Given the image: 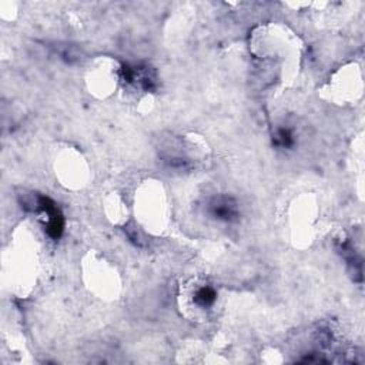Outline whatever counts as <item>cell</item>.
Wrapping results in <instances>:
<instances>
[{
    "label": "cell",
    "mask_w": 365,
    "mask_h": 365,
    "mask_svg": "<svg viewBox=\"0 0 365 365\" xmlns=\"http://www.w3.org/2000/svg\"><path fill=\"white\" fill-rule=\"evenodd\" d=\"M36 208L43 215L46 234L54 241L60 240L66 228V220L58 204L48 195L40 194L36 198Z\"/></svg>",
    "instance_id": "3"
},
{
    "label": "cell",
    "mask_w": 365,
    "mask_h": 365,
    "mask_svg": "<svg viewBox=\"0 0 365 365\" xmlns=\"http://www.w3.org/2000/svg\"><path fill=\"white\" fill-rule=\"evenodd\" d=\"M272 145L279 150H291L297 144V133L289 125H278L272 131Z\"/></svg>",
    "instance_id": "4"
},
{
    "label": "cell",
    "mask_w": 365,
    "mask_h": 365,
    "mask_svg": "<svg viewBox=\"0 0 365 365\" xmlns=\"http://www.w3.org/2000/svg\"><path fill=\"white\" fill-rule=\"evenodd\" d=\"M182 307L195 317H207L214 311L218 301V289L208 281H194L182 291Z\"/></svg>",
    "instance_id": "1"
},
{
    "label": "cell",
    "mask_w": 365,
    "mask_h": 365,
    "mask_svg": "<svg viewBox=\"0 0 365 365\" xmlns=\"http://www.w3.org/2000/svg\"><path fill=\"white\" fill-rule=\"evenodd\" d=\"M207 218L218 224H235L241 218L240 201L230 194H214L204 202Z\"/></svg>",
    "instance_id": "2"
}]
</instances>
